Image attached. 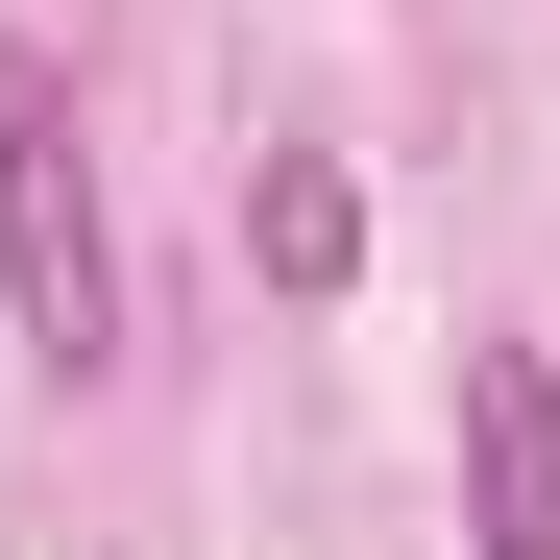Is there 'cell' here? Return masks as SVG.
Returning a JSON list of instances; mask_svg holds the SVG:
<instances>
[{"mask_svg": "<svg viewBox=\"0 0 560 560\" xmlns=\"http://www.w3.org/2000/svg\"><path fill=\"white\" fill-rule=\"evenodd\" d=\"M463 560H560V365L463 341Z\"/></svg>", "mask_w": 560, "mask_h": 560, "instance_id": "obj_2", "label": "cell"}, {"mask_svg": "<svg viewBox=\"0 0 560 560\" xmlns=\"http://www.w3.org/2000/svg\"><path fill=\"white\" fill-rule=\"evenodd\" d=\"M244 268H268L293 317H341V293H365V171H341V147H268V171H244Z\"/></svg>", "mask_w": 560, "mask_h": 560, "instance_id": "obj_3", "label": "cell"}, {"mask_svg": "<svg viewBox=\"0 0 560 560\" xmlns=\"http://www.w3.org/2000/svg\"><path fill=\"white\" fill-rule=\"evenodd\" d=\"M0 293L49 365H122V244H98V147H73V73L0 25Z\"/></svg>", "mask_w": 560, "mask_h": 560, "instance_id": "obj_1", "label": "cell"}]
</instances>
